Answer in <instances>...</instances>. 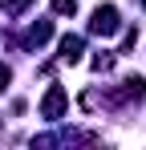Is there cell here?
Here are the masks:
<instances>
[{
    "instance_id": "7",
    "label": "cell",
    "mask_w": 146,
    "mask_h": 150,
    "mask_svg": "<svg viewBox=\"0 0 146 150\" xmlns=\"http://www.w3.org/2000/svg\"><path fill=\"white\" fill-rule=\"evenodd\" d=\"M110 65H114V57H110V53H101V57H94V69H97V73H106Z\"/></svg>"
},
{
    "instance_id": "2",
    "label": "cell",
    "mask_w": 146,
    "mask_h": 150,
    "mask_svg": "<svg viewBox=\"0 0 146 150\" xmlns=\"http://www.w3.org/2000/svg\"><path fill=\"white\" fill-rule=\"evenodd\" d=\"M65 89H61V85H53V89H49L45 93V101H41V114H45V118H61V114H65Z\"/></svg>"
},
{
    "instance_id": "8",
    "label": "cell",
    "mask_w": 146,
    "mask_h": 150,
    "mask_svg": "<svg viewBox=\"0 0 146 150\" xmlns=\"http://www.w3.org/2000/svg\"><path fill=\"white\" fill-rule=\"evenodd\" d=\"M8 81H12V69H8V65H0V89H4Z\"/></svg>"
},
{
    "instance_id": "5",
    "label": "cell",
    "mask_w": 146,
    "mask_h": 150,
    "mask_svg": "<svg viewBox=\"0 0 146 150\" xmlns=\"http://www.w3.org/2000/svg\"><path fill=\"white\" fill-rule=\"evenodd\" d=\"M49 37H53V25H49V21H41V25H33V28H28L24 45H45Z\"/></svg>"
},
{
    "instance_id": "6",
    "label": "cell",
    "mask_w": 146,
    "mask_h": 150,
    "mask_svg": "<svg viewBox=\"0 0 146 150\" xmlns=\"http://www.w3.org/2000/svg\"><path fill=\"white\" fill-rule=\"evenodd\" d=\"M53 12L57 16H73L77 12V0H53Z\"/></svg>"
},
{
    "instance_id": "4",
    "label": "cell",
    "mask_w": 146,
    "mask_h": 150,
    "mask_svg": "<svg viewBox=\"0 0 146 150\" xmlns=\"http://www.w3.org/2000/svg\"><path fill=\"white\" fill-rule=\"evenodd\" d=\"M122 98L126 101H142L146 98V81L142 77H126V81H122Z\"/></svg>"
},
{
    "instance_id": "3",
    "label": "cell",
    "mask_w": 146,
    "mask_h": 150,
    "mask_svg": "<svg viewBox=\"0 0 146 150\" xmlns=\"http://www.w3.org/2000/svg\"><path fill=\"white\" fill-rule=\"evenodd\" d=\"M81 49H85L81 37H61V61H65V65H77V61H81Z\"/></svg>"
},
{
    "instance_id": "9",
    "label": "cell",
    "mask_w": 146,
    "mask_h": 150,
    "mask_svg": "<svg viewBox=\"0 0 146 150\" xmlns=\"http://www.w3.org/2000/svg\"><path fill=\"white\" fill-rule=\"evenodd\" d=\"M142 8H146V0H142Z\"/></svg>"
},
{
    "instance_id": "1",
    "label": "cell",
    "mask_w": 146,
    "mask_h": 150,
    "mask_svg": "<svg viewBox=\"0 0 146 150\" xmlns=\"http://www.w3.org/2000/svg\"><path fill=\"white\" fill-rule=\"evenodd\" d=\"M118 28H122V21H118V8L114 4H101L94 12V21H89V33L94 37H114Z\"/></svg>"
}]
</instances>
